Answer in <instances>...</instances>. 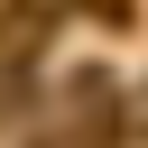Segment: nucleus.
<instances>
[{"label": "nucleus", "mask_w": 148, "mask_h": 148, "mask_svg": "<svg viewBox=\"0 0 148 148\" xmlns=\"http://www.w3.org/2000/svg\"><path fill=\"white\" fill-rule=\"evenodd\" d=\"M46 28H56L46 0H0V65H28V56L46 46Z\"/></svg>", "instance_id": "obj_2"}, {"label": "nucleus", "mask_w": 148, "mask_h": 148, "mask_svg": "<svg viewBox=\"0 0 148 148\" xmlns=\"http://www.w3.org/2000/svg\"><path fill=\"white\" fill-rule=\"evenodd\" d=\"M65 139L74 148H120V92H111L102 65H74V83H65Z\"/></svg>", "instance_id": "obj_1"}]
</instances>
